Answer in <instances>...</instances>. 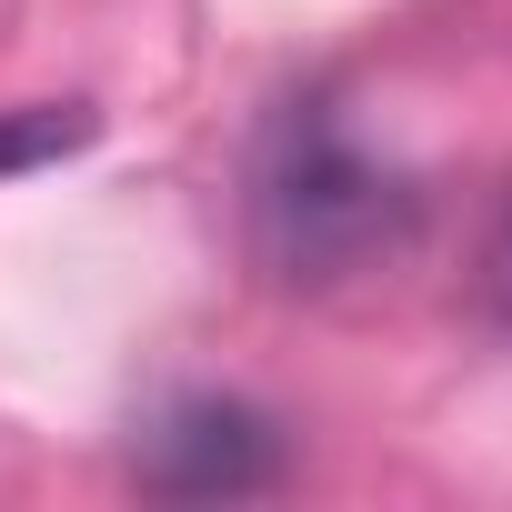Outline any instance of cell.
Masks as SVG:
<instances>
[{
	"instance_id": "cell-1",
	"label": "cell",
	"mask_w": 512,
	"mask_h": 512,
	"mask_svg": "<svg viewBox=\"0 0 512 512\" xmlns=\"http://www.w3.org/2000/svg\"><path fill=\"white\" fill-rule=\"evenodd\" d=\"M412 241V181L382 171L332 101H282L262 151H251V251L292 292H332L382 272Z\"/></svg>"
},
{
	"instance_id": "cell-2",
	"label": "cell",
	"mask_w": 512,
	"mask_h": 512,
	"mask_svg": "<svg viewBox=\"0 0 512 512\" xmlns=\"http://www.w3.org/2000/svg\"><path fill=\"white\" fill-rule=\"evenodd\" d=\"M141 482L171 502H241V492H272L282 482V432L231 402V392H191L141 432Z\"/></svg>"
},
{
	"instance_id": "cell-3",
	"label": "cell",
	"mask_w": 512,
	"mask_h": 512,
	"mask_svg": "<svg viewBox=\"0 0 512 512\" xmlns=\"http://www.w3.org/2000/svg\"><path fill=\"white\" fill-rule=\"evenodd\" d=\"M91 141V111L81 101H41V111H0V171H41L61 151Z\"/></svg>"
},
{
	"instance_id": "cell-4",
	"label": "cell",
	"mask_w": 512,
	"mask_h": 512,
	"mask_svg": "<svg viewBox=\"0 0 512 512\" xmlns=\"http://www.w3.org/2000/svg\"><path fill=\"white\" fill-rule=\"evenodd\" d=\"M492 302H502V322H512V201H502V231H492Z\"/></svg>"
}]
</instances>
